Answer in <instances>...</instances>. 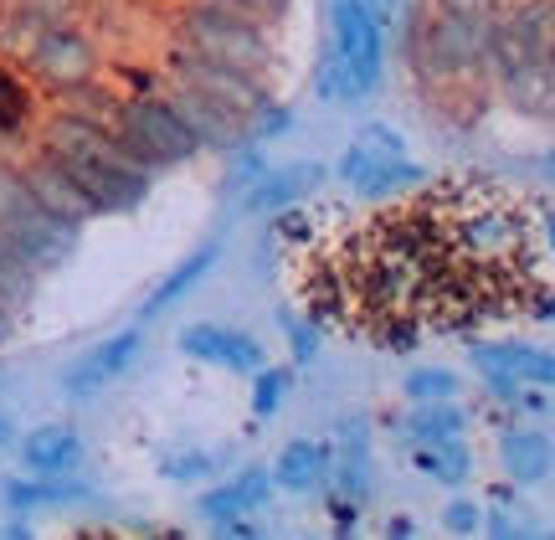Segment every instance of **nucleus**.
I'll use <instances>...</instances> for the list:
<instances>
[{
  "mask_svg": "<svg viewBox=\"0 0 555 540\" xmlns=\"http://www.w3.org/2000/svg\"><path fill=\"white\" fill-rule=\"evenodd\" d=\"M47 155L67 170V180L82 191V201L93 206V217H119V211H134L139 201L150 196V170L124 150L108 129L88 119H73V114H57L47 124Z\"/></svg>",
  "mask_w": 555,
  "mask_h": 540,
  "instance_id": "f257e3e1",
  "label": "nucleus"
},
{
  "mask_svg": "<svg viewBox=\"0 0 555 540\" xmlns=\"http://www.w3.org/2000/svg\"><path fill=\"white\" fill-rule=\"evenodd\" d=\"M380 67H386V41L371 0H330V52L319 62V99H365L380 82Z\"/></svg>",
  "mask_w": 555,
  "mask_h": 540,
  "instance_id": "f03ea898",
  "label": "nucleus"
},
{
  "mask_svg": "<svg viewBox=\"0 0 555 540\" xmlns=\"http://www.w3.org/2000/svg\"><path fill=\"white\" fill-rule=\"evenodd\" d=\"M180 41L196 47L206 57L232 62L242 73H268L273 67V41H268V21H258L242 5L227 0H196L180 11Z\"/></svg>",
  "mask_w": 555,
  "mask_h": 540,
  "instance_id": "7ed1b4c3",
  "label": "nucleus"
},
{
  "mask_svg": "<svg viewBox=\"0 0 555 540\" xmlns=\"http://www.w3.org/2000/svg\"><path fill=\"white\" fill-rule=\"evenodd\" d=\"M108 134H114V140H119L124 150L150 170V176H155V170H170V165L196 160L201 155L196 134L176 119V108H170L165 99H150V93H129V99H119Z\"/></svg>",
  "mask_w": 555,
  "mask_h": 540,
  "instance_id": "20e7f679",
  "label": "nucleus"
},
{
  "mask_svg": "<svg viewBox=\"0 0 555 540\" xmlns=\"http://www.w3.org/2000/svg\"><path fill=\"white\" fill-rule=\"evenodd\" d=\"M339 180L365 201H391V196H406L422 185V165L406 155V144H401L397 129H386V124H365L350 150L339 155Z\"/></svg>",
  "mask_w": 555,
  "mask_h": 540,
  "instance_id": "39448f33",
  "label": "nucleus"
},
{
  "mask_svg": "<svg viewBox=\"0 0 555 540\" xmlns=\"http://www.w3.org/2000/svg\"><path fill=\"white\" fill-rule=\"evenodd\" d=\"M0 242H11L16 253H26L41 273L57 268L73 253V242H78V232H67L62 221H52L41 211L16 165H0Z\"/></svg>",
  "mask_w": 555,
  "mask_h": 540,
  "instance_id": "423d86ee",
  "label": "nucleus"
},
{
  "mask_svg": "<svg viewBox=\"0 0 555 540\" xmlns=\"http://www.w3.org/2000/svg\"><path fill=\"white\" fill-rule=\"evenodd\" d=\"M551 57V5L535 0V5H504L489 16V52H483V67L489 78L509 73L519 62H540Z\"/></svg>",
  "mask_w": 555,
  "mask_h": 540,
  "instance_id": "0eeeda50",
  "label": "nucleus"
},
{
  "mask_svg": "<svg viewBox=\"0 0 555 540\" xmlns=\"http://www.w3.org/2000/svg\"><path fill=\"white\" fill-rule=\"evenodd\" d=\"M165 62H170V78H176V82L196 88V93H206V99L227 103V108H237V114H253L258 103H268L258 73H242V67H232V62L206 57V52L185 47V41H180Z\"/></svg>",
  "mask_w": 555,
  "mask_h": 540,
  "instance_id": "6e6552de",
  "label": "nucleus"
},
{
  "mask_svg": "<svg viewBox=\"0 0 555 540\" xmlns=\"http://www.w3.org/2000/svg\"><path fill=\"white\" fill-rule=\"evenodd\" d=\"M26 67H31V78L47 88V93H73V88H82V82L99 78V47L82 37V31H73V26H52V31H41L37 47L26 52Z\"/></svg>",
  "mask_w": 555,
  "mask_h": 540,
  "instance_id": "1a4fd4ad",
  "label": "nucleus"
},
{
  "mask_svg": "<svg viewBox=\"0 0 555 540\" xmlns=\"http://www.w3.org/2000/svg\"><path fill=\"white\" fill-rule=\"evenodd\" d=\"M159 99L176 108V119L196 134L201 150H242V144H247V114H237V108L206 99V93L185 88V82H170Z\"/></svg>",
  "mask_w": 555,
  "mask_h": 540,
  "instance_id": "9d476101",
  "label": "nucleus"
},
{
  "mask_svg": "<svg viewBox=\"0 0 555 540\" xmlns=\"http://www.w3.org/2000/svg\"><path fill=\"white\" fill-rule=\"evenodd\" d=\"M273 500V474H262V468H242L232 484H217V489H206L201 494V515L211 525H221L227 536H253L258 525H247V515H258L268 510Z\"/></svg>",
  "mask_w": 555,
  "mask_h": 540,
  "instance_id": "9b49d317",
  "label": "nucleus"
},
{
  "mask_svg": "<svg viewBox=\"0 0 555 540\" xmlns=\"http://www.w3.org/2000/svg\"><path fill=\"white\" fill-rule=\"evenodd\" d=\"M21 170V180H26V191L37 196V206L47 211L52 221H62L67 232H82L88 221H93V206L82 201V191L67 180V170H62L47 150H41L37 160H26V165H16Z\"/></svg>",
  "mask_w": 555,
  "mask_h": 540,
  "instance_id": "f8f14e48",
  "label": "nucleus"
},
{
  "mask_svg": "<svg viewBox=\"0 0 555 540\" xmlns=\"http://www.w3.org/2000/svg\"><path fill=\"white\" fill-rule=\"evenodd\" d=\"M139 345H144V330H139V324H129V330H119V335H108V340L93 345V350L62 376V391L82 401V397H93L99 386H114V381L134 365Z\"/></svg>",
  "mask_w": 555,
  "mask_h": 540,
  "instance_id": "ddd939ff",
  "label": "nucleus"
},
{
  "mask_svg": "<svg viewBox=\"0 0 555 540\" xmlns=\"http://www.w3.org/2000/svg\"><path fill=\"white\" fill-rule=\"evenodd\" d=\"M180 350L196 360H211V365H227L237 376H253L262 365V345L242 330H227V324H191L180 330Z\"/></svg>",
  "mask_w": 555,
  "mask_h": 540,
  "instance_id": "4468645a",
  "label": "nucleus"
},
{
  "mask_svg": "<svg viewBox=\"0 0 555 540\" xmlns=\"http://www.w3.org/2000/svg\"><path fill=\"white\" fill-rule=\"evenodd\" d=\"M474 365L489 381H515V386H551L555 360L540 345H468Z\"/></svg>",
  "mask_w": 555,
  "mask_h": 540,
  "instance_id": "2eb2a0df",
  "label": "nucleus"
},
{
  "mask_svg": "<svg viewBox=\"0 0 555 540\" xmlns=\"http://www.w3.org/2000/svg\"><path fill=\"white\" fill-rule=\"evenodd\" d=\"M21 463H26V474H37V479H57V474L67 479V474L82 463L78 427H67V422L31 427V433L21 438Z\"/></svg>",
  "mask_w": 555,
  "mask_h": 540,
  "instance_id": "dca6fc26",
  "label": "nucleus"
},
{
  "mask_svg": "<svg viewBox=\"0 0 555 540\" xmlns=\"http://www.w3.org/2000/svg\"><path fill=\"white\" fill-rule=\"evenodd\" d=\"M499 93H504V103L515 108V114H525V119H551L555 114V67L551 57L540 62H519V67H509V73H499Z\"/></svg>",
  "mask_w": 555,
  "mask_h": 540,
  "instance_id": "f3484780",
  "label": "nucleus"
},
{
  "mask_svg": "<svg viewBox=\"0 0 555 540\" xmlns=\"http://www.w3.org/2000/svg\"><path fill=\"white\" fill-rule=\"evenodd\" d=\"M324 180V170L319 165H283V170H262L253 185H247V211L253 217H278V211H288V206H298L304 196H314V185Z\"/></svg>",
  "mask_w": 555,
  "mask_h": 540,
  "instance_id": "a211bd4d",
  "label": "nucleus"
},
{
  "mask_svg": "<svg viewBox=\"0 0 555 540\" xmlns=\"http://www.w3.org/2000/svg\"><path fill=\"white\" fill-rule=\"evenodd\" d=\"M499 459H504V474L515 484H540V479H551L555 448L540 427H515V433L499 438Z\"/></svg>",
  "mask_w": 555,
  "mask_h": 540,
  "instance_id": "6ab92c4d",
  "label": "nucleus"
},
{
  "mask_svg": "<svg viewBox=\"0 0 555 540\" xmlns=\"http://www.w3.org/2000/svg\"><path fill=\"white\" fill-rule=\"evenodd\" d=\"M273 484L278 489H294V494L324 489V484H330V448H324V442H309V438L288 442L273 463Z\"/></svg>",
  "mask_w": 555,
  "mask_h": 540,
  "instance_id": "aec40b11",
  "label": "nucleus"
},
{
  "mask_svg": "<svg viewBox=\"0 0 555 540\" xmlns=\"http://www.w3.org/2000/svg\"><path fill=\"white\" fill-rule=\"evenodd\" d=\"M221 258V242L211 237V242H201L196 253H191V258L185 262H176V268H170V273H165V279L155 283V294H150V299H144V309H139V320H155V314H165V309H170V304L180 299V294H185V288H196L201 279H206V273H211V262Z\"/></svg>",
  "mask_w": 555,
  "mask_h": 540,
  "instance_id": "412c9836",
  "label": "nucleus"
},
{
  "mask_svg": "<svg viewBox=\"0 0 555 540\" xmlns=\"http://www.w3.org/2000/svg\"><path fill=\"white\" fill-rule=\"evenodd\" d=\"M412 463L427 474L433 484H463L468 479V468H474V459H468V442L463 438H437V442H412Z\"/></svg>",
  "mask_w": 555,
  "mask_h": 540,
  "instance_id": "4be33fe9",
  "label": "nucleus"
},
{
  "mask_svg": "<svg viewBox=\"0 0 555 540\" xmlns=\"http://www.w3.org/2000/svg\"><path fill=\"white\" fill-rule=\"evenodd\" d=\"M37 288H41V268L26 253H16L11 242H0V309L21 314L26 304L37 299Z\"/></svg>",
  "mask_w": 555,
  "mask_h": 540,
  "instance_id": "5701e85b",
  "label": "nucleus"
},
{
  "mask_svg": "<svg viewBox=\"0 0 555 540\" xmlns=\"http://www.w3.org/2000/svg\"><path fill=\"white\" fill-rule=\"evenodd\" d=\"M437 438H463V412L453 401H416L412 442H437Z\"/></svg>",
  "mask_w": 555,
  "mask_h": 540,
  "instance_id": "b1692460",
  "label": "nucleus"
},
{
  "mask_svg": "<svg viewBox=\"0 0 555 540\" xmlns=\"http://www.w3.org/2000/svg\"><path fill=\"white\" fill-rule=\"evenodd\" d=\"M401 386H406L412 401H453L457 397V376L442 371V365H422V371H412Z\"/></svg>",
  "mask_w": 555,
  "mask_h": 540,
  "instance_id": "393cba45",
  "label": "nucleus"
},
{
  "mask_svg": "<svg viewBox=\"0 0 555 540\" xmlns=\"http://www.w3.org/2000/svg\"><path fill=\"white\" fill-rule=\"evenodd\" d=\"M5 500L16 504V510H31V504L82 500V489L78 484H62V474H57V479H47V484H11V489H5Z\"/></svg>",
  "mask_w": 555,
  "mask_h": 540,
  "instance_id": "a878e982",
  "label": "nucleus"
},
{
  "mask_svg": "<svg viewBox=\"0 0 555 540\" xmlns=\"http://www.w3.org/2000/svg\"><path fill=\"white\" fill-rule=\"evenodd\" d=\"M253 376H258V386H253V417H273L283 391H288V371L283 365H258Z\"/></svg>",
  "mask_w": 555,
  "mask_h": 540,
  "instance_id": "bb28decb",
  "label": "nucleus"
},
{
  "mask_svg": "<svg viewBox=\"0 0 555 540\" xmlns=\"http://www.w3.org/2000/svg\"><path fill=\"white\" fill-rule=\"evenodd\" d=\"M442 16H463V21H489L494 11H504L509 0H433Z\"/></svg>",
  "mask_w": 555,
  "mask_h": 540,
  "instance_id": "cd10ccee",
  "label": "nucleus"
},
{
  "mask_svg": "<svg viewBox=\"0 0 555 540\" xmlns=\"http://www.w3.org/2000/svg\"><path fill=\"white\" fill-rule=\"evenodd\" d=\"M442 525H448L453 536H474L478 525H483V510H478L474 500H453L448 504V515H442Z\"/></svg>",
  "mask_w": 555,
  "mask_h": 540,
  "instance_id": "c85d7f7f",
  "label": "nucleus"
},
{
  "mask_svg": "<svg viewBox=\"0 0 555 540\" xmlns=\"http://www.w3.org/2000/svg\"><path fill=\"white\" fill-rule=\"evenodd\" d=\"M206 453H170V459H165V474H170V479H196V474H206Z\"/></svg>",
  "mask_w": 555,
  "mask_h": 540,
  "instance_id": "c756f323",
  "label": "nucleus"
},
{
  "mask_svg": "<svg viewBox=\"0 0 555 540\" xmlns=\"http://www.w3.org/2000/svg\"><path fill=\"white\" fill-rule=\"evenodd\" d=\"M227 5H242V11H253L258 21H278L288 11V0H227Z\"/></svg>",
  "mask_w": 555,
  "mask_h": 540,
  "instance_id": "7c9ffc66",
  "label": "nucleus"
},
{
  "mask_svg": "<svg viewBox=\"0 0 555 540\" xmlns=\"http://www.w3.org/2000/svg\"><path fill=\"white\" fill-rule=\"evenodd\" d=\"M288 330H294V356L298 360H314V350H319V345H314V330H304L298 320H288Z\"/></svg>",
  "mask_w": 555,
  "mask_h": 540,
  "instance_id": "2f4dec72",
  "label": "nucleus"
},
{
  "mask_svg": "<svg viewBox=\"0 0 555 540\" xmlns=\"http://www.w3.org/2000/svg\"><path fill=\"white\" fill-rule=\"evenodd\" d=\"M11 330H16V314H11V309H0V345L11 340Z\"/></svg>",
  "mask_w": 555,
  "mask_h": 540,
  "instance_id": "473e14b6",
  "label": "nucleus"
},
{
  "mask_svg": "<svg viewBox=\"0 0 555 540\" xmlns=\"http://www.w3.org/2000/svg\"><path fill=\"white\" fill-rule=\"evenodd\" d=\"M5 442H11V422L0 417V448H5Z\"/></svg>",
  "mask_w": 555,
  "mask_h": 540,
  "instance_id": "72a5a7b5",
  "label": "nucleus"
}]
</instances>
